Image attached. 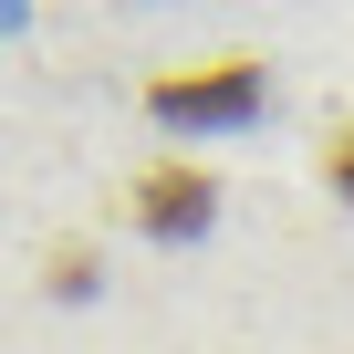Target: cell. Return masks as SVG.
Returning a JSON list of instances; mask_svg holds the SVG:
<instances>
[{
    "mask_svg": "<svg viewBox=\"0 0 354 354\" xmlns=\"http://www.w3.org/2000/svg\"><path fill=\"white\" fill-rule=\"evenodd\" d=\"M323 177L344 188V209H354V125H333V146H323Z\"/></svg>",
    "mask_w": 354,
    "mask_h": 354,
    "instance_id": "3",
    "label": "cell"
},
{
    "mask_svg": "<svg viewBox=\"0 0 354 354\" xmlns=\"http://www.w3.org/2000/svg\"><path fill=\"white\" fill-rule=\"evenodd\" d=\"M136 209H146V230H209L219 188H209V167H146L136 177Z\"/></svg>",
    "mask_w": 354,
    "mask_h": 354,
    "instance_id": "2",
    "label": "cell"
},
{
    "mask_svg": "<svg viewBox=\"0 0 354 354\" xmlns=\"http://www.w3.org/2000/svg\"><path fill=\"white\" fill-rule=\"evenodd\" d=\"M146 104L167 115V125H219V115H250L261 104V63H230V73H188V84H146Z\"/></svg>",
    "mask_w": 354,
    "mask_h": 354,
    "instance_id": "1",
    "label": "cell"
}]
</instances>
